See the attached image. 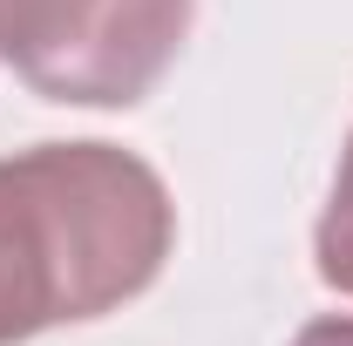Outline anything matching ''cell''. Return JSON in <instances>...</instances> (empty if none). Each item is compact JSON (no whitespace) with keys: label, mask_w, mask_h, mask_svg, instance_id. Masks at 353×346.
<instances>
[{"label":"cell","mask_w":353,"mask_h":346,"mask_svg":"<svg viewBox=\"0 0 353 346\" xmlns=\"http://www.w3.org/2000/svg\"><path fill=\"white\" fill-rule=\"evenodd\" d=\"M170 245L176 204L136 150L34 143L0 156V346L130 305Z\"/></svg>","instance_id":"6da1fadb"},{"label":"cell","mask_w":353,"mask_h":346,"mask_svg":"<svg viewBox=\"0 0 353 346\" xmlns=\"http://www.w3.org/2000/svg\"><path fill=\"white\" fill-rule=\"evenodd\" d=\"M312 265L333 292L353 299V136L340 150V170H333V197L319 211V231H312Z\"/></svg>","instance_id":"3957f363"},{"label":"cell","mask_w":353,"mask_h":346,"mask_svg":"<svg viewBox=\"0 0 353 346\" xmlns=\"http://www.w3.org/2000/svg\"><path fill=\"white\" fill-rule=\"evenodd\" d=\"M292 346H353V319H347V312H333V319H306V326L292 333Z\"/></svg>","instance_id":"277c9868"},{"label":"cell","mask_w":353,"mask_h":346,"mask_svg":"<svg viewBox=\"0 0 353 346\" xmlns=\"http://www.w3.org/2000/svg\"><path fill=\"white\" fill-rule=\"evenodd\" d=\"M183 34L190 0H0V61L75 109H136Z\"/></svg>","instance_id":"7a4b0ae2"}]
</instances>
